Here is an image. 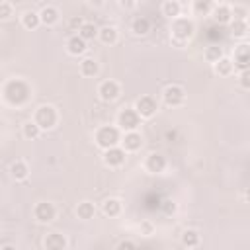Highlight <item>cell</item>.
I'll return each mask as SVG.
<instances>
[{"instance_id":"cell-1","label":"cell","mask_w":250,"mask_h":250,"mask_svg":"<svg viewBox=\"0 0 250 250\" xmlns=\"http://www.w3.org/2000/svg\"><path fill=\"white\" fill-rule=\"evenodd\" d=\"M33 94V88L29 82L21 80V78H12L8 80L4 86H2V98L10 104V105H16V107H21L29 102Z\"/></svg>"},{"instance_id":"cell-2","label":"cell","mask_w":250,"mask_h":250,"mask_svg":"<svg viewBox=\"0 0 250 250\" xmlns=\"http://www.w3.org/2000/svg\"><path fill=\"white\" fill-rule=\"evenodd\" d=\"M195 33V21L189 16H180L176 20H172L170 25V41L176 47H184Z\"/></svg>"},{"instance_id":"cell-3","label":"cell","mask_w":250,"mask_h":250,"mask_svg":"<svg viewBox=\"0 0 250 250\" xmlns=\"http://www.w3.org/2000/svg\"><path fill=\"white\" fill-rule=\"evenodd\" d=\"M121 131L115 127V125H102L94 131V143L98 148L102 150H107L111 146H119L121 143Z\"/></svg>"},{"instance_id":"cell-4","label":"cell","mask_w":250,"mask_h":250,"mask_svg":"<svg viewBox=\"0 0 250 250\" xmlns=\"http://www.w3.org/2000/svg\"><path fill=\"white\" fill-rule=\"evenodd\" d=\"M31 121H33L41 131H51V129H55L57 123H59V111H57L55 105L43 104V105H39V107L33 111Z\"/></svg>"},{"instance_id":"cell-5","label":"cell","mask_w":250,"mask_h":250,"mask_svg":"<svg viewBox=\"0 0 250 250\" xmlns=\"http://www.w3.org/2000/svg\"><path fill=\"white\" fill-rule=\"evenodd\" d=\"M141 121L143 119L137 115V111L133 107H121L117 111V117H115V127L121 133H131V131H139Z\"/></svg>"},{"instance_id":"cell-6","label":"cell","mask_w":250,"mask_h":250,"mask_svg":"<svg viewBox=\"0 0 250 250\" xmlns=\"http://www.w3.org/2000/svg\"><path fill=\"white\" fill-rule=\"evenodd\" d=\"M162 102L168 107H180L186 102V90L180 84H168L162 90Z\"/></svg>"},{"instance_id":"cell-7","label":"cell","mask_w":250,"mask_h":250,"mask_svg":"<svg viewBox=\"0 0 250 250\" xmlns=\"http://www.w3.org/2000/svg\"><path fill=\"white\" fill-rule=\"evenodd\" d=\"M133 109L137 111V115H139L141 119H150V117H154L156 111H158V102H156L154 96H141V98L135 100Z\"/></svg>"},{"instance_id":"cell-8","label":"cell","mask_w":250,"mask_h":250,"mask_svg":"<svg viewBox=\"0 0 250 250\" xmlns=\"http://www.w3.org/2000/svg\"><path fill=\"white\" fill-rule=\"evenodd\" d=\"M57 217V207L51 201H37L33 205V219L41 225H49L53 223Z\"/></svg>"},{"instance_id":"cell-9","label":"cell","mask_w":250,"mask_h":250,"mask_svg":"<svg viewBox=\"0 0 250 250\" xmlns=\"http://www.w3.org/2000/svg\"><path fill=\"white\" fill-rule=\"evenodd\" d=\"M119 94H121V86H119L117 80L107 78V80H102V82L98 84V96H100L102 102H107V104H109V102L117 100Z\"/></svg>"},{"instance_id":"cell-10","label":"cell","mask_w":250,"mask_h":250,"mask_svg":"<svg viewBox=\"0 0 250 250\" xmlns=\"http://www.w3.org/2000/svg\"><path fill=\"white\" fill-rule=\"evenodd\" d=\"M209 16L217 25H229L232 21V8L229 2H215Z\"/></svg>"},{"instance_id":"cell-11","label":"cell","mask_w":250,"mask_h":250,"mask_svg":"<svg viewBox=\"0 0 250 250\" xmlns=\"http://www.w3.org/2000/svg\"><path fill=\"white\" fill-rule=\"evenodd\" d=\"M102 160H104V164H105L107 168H113V170H115V168H121V166L125 164L127 154H125V150H123L121 146H111V148L104 150Z\"/></svg>"},{"instance_id":"cell-12","label":"cell","mask_w":250,"mask_h":250,"mask_svg":"<svg viewBox=\"0 0 250 250\" xmlns=\"http://www.w3.org/2000/svg\"><path fill=\"white\" fill-rule=\"evenodd\" d=\"M234 70L238 72H244L248 70V62H250V53H248V43H240L238 47H234V53H232V59H230Z\"/></svg>"},{"instance_id":"cell-13","label":"cell","mask_w":250,"mask_h":250,"mask_svg":"<svg viewBox=\"0 0 250 250\" xmlns=\"http://www.w3.org/2000/svg\"><path fill=\"white\" fill-rule=\"evenodd\" d=\"M43 248L45 250H66L68 248V240L62 232L59 230H51L43 236Z\"/></svg>"},{"instance_id":"cell-14","label":"cell","mask_w":250,"mask_h":250,"mask_svg":"<svg viewBox=\"0 0 250 250\" xmlns=\"http://www.w3.org/2000/svg\"><path fill=\"white\" fill-rule=\"evenodd\" d=\"M119 146L125 150V154H131V152H137L141 150L143 146V137L139 131H131V133H123L121 135V143Z\"/></svg>"},{"instance_id":"cell-15","label":"cell","mask_w":250,"mask_h":250,"mask_svg":"<svg viewBox=\"0 0 250 250\" xmlns=\"http://www.w3.org/2000/svg\"><path fill=\"white\" fill-rule=\"evenodd\" d=\"M143 166H145V170H146L148 174H160V172L166 170L168 162H166V158H164L160 152H150V154L145 158Z\"/></svg>"},{"instance_id":"cell-16","label":"cell","mask_w":250,"mask_h":250,"mask_svg":"<svg viewBox=\"0 0 250 250\" xmlns=\"http://www.w3.org/2000/svg\"><path fill=\"white\" fill-rule=\"evenodd\" d=\"M37 14H39V21H41V25H47V27L55 25V23L61 20V12H59V8L53 6V4H45V6H41V10H39Z\"/></svg>"},{"instance_id":"cell-17","label":"cell","mask_w":250,"mask_h":250,"mask_svg":"<svg viewBox=\"0 0 250 250\" xmlns=\"http://www.w3.org/2000/svg\"><path fill=\"white\" fill-rule=\"evenodd\" d=\"M64 47H66V53H68V55H72V57H80V55H84V53L88 51V43H86L78 33L68 35V39H66Z\"/></svg>"},{"instance_id":"cell-18","label":"cell","mask_w":250,"mask_h":250,"mask_svg":"<svg viewBox=\"0 0 250 250\" xmlns=\"http://www.w3.org/2000/svg\"><path fill=\"white\" fill-rule=\"evenodd\" d=\"M100 209H102V213H104L105 217L113 219V217H119V215H121L123 203H121V199H117V197H107V199L102 201Z\"/></svg>"},{"instance_id":"cell-19","label":"cell","mask_w":250,"mask_h":250,"mask_svg":"<svg viewBox=\"0 0 250 250\" xmlns=\"http://www.w3.org/2000/svg\"><path fill=\"white\" fill-rule=\"evenodd\" d=\"M78 72L84 76V78H94L98 76L100 72V62L92 57H84L80 62H78Z\"/></svg>"},{"instance_id":"cell-20","label":"cell","mask_w":250,"mask_h":250,"mask_svg":"<svg viewBox=\"0 0 250 250\" xmlns=\"http://www.w3.org/2000/svg\"><path fill=\"white\" fill-rule=\"evenodd\" d=\"M10 178L12 180H16V182H23V180H27V176H29V166H27V162L25 160H21V158H18V160H14L12 164H10Z\"/></svg>"},{"instance_id":"cell-21","label":"cell","mask_w":250,"mask_h":250,"mask_svg":"<svg viewBox=\"0 0 250 250\" xmlns=\"http://www.w3.org/2000/svg\"><path fill=\"white\" fill-rule=\"evenodd\" d=\"M96 39L104 45H115L117 39H119V33L113 25H104V27H98V37Z\"/></svg>"},{"instance_id":"cell-22","label":"cell","mask_w":250,"mask_h":250,"mask_svg":"<svg viewBox=\"0 0 250 250\" xmlns=\"http://www.w3.org/2000/svg\"><path fill=\"white\" fill-rule=\"evenodd\" d=\"M182 2H178V0H164L162 4H160V12H162V16H166V18H170V20H176V18H180L182 16Z\"/></svg>"},{"instance_id":"cell-23","label":"cell","mask_w":250,"mask_h":250,"mask_svg":"<svg viewBox=\"0 0 250 250\" xmlns=\"http://www.w3.org/2000/svg\"><path fill=\"white\" fill-rule=\"evenodd\" d=\"M180 242L184 248H199V242H201V236L195 229H186L180 236Z\"/></svg>"},{"instance_id":"cell-24","label":"cell","mask_w":250,"mask_h":250,"mask_svg":"<svg viewBox=\"0 0 250 250\" xmlns=\"http://www.w3.org/2000/svg\"><path fill=\"white\" fill-rule=\"evenodd\" d=\"M74 213H76L78 219H82V221H90V219L96 215V205H94L92 201L84 199V201H80V203L76 205Z\"/></svg>"},{"instance_id":"cell-25","label":"cell","mask_w":250,"mask_h":250,"mask_svg":"<svg viewBox=\"0 0 250 250\" xmlns=\"http://www.w3.org/2000/svg\"><path fill=\"white\" fill-rule=\"evenodd\" d=\"M131 31L135 33V35H146L148 31H150V20L146 18V16H137V18H133V21H131Z\"/></svg>"},{"instance_id":"cell-26","label":"cell","mask_w":250,"mask_h":250,"mask_svg":"<svg viewBox=\"0 0 250 250\" xmlns=\"http://www.w3.org/2000/svg\"><path fill=\"white\" fill-rule=\"evenodd\" d=\"M78 35L88 43V41H94L98 37V25L94 21H82V25L78 27Z\"/></svg>"},{"instance_id":"cell-27","label":"cell","mask_w":250,"mask_h":250,"mask_svg":"<svg viewBox=\"0 0 250 250\" xmlns=\"http://www.w3.org/2000/svg\"><path fill=\"white\" fill-rule=\"evenodd\" d=\"M20 20H21V25H23L25 29H35V27L41 25L39 14H37L35 10H25V12L20 16Z\"/></svg>"},{"instance_id":"cell-28","label":"cell","mask_w":250,"mask_h":250,"mask_svg":"<svg viewBox=\"0 0 250 250\" xmlns=\"http://www.w3.org/2000/svg\"><path fill=\"white\" fill-rule=\"evenodd\" d=\"M213 72L219 74V76H230L234 72V66H232V62H230L229 57H223V59H219L213 64Z\"/></svg>"},{"instance_id":"cell-29","label":"cell","mask_w":250,"mask_h":250,"mask_svg":"<svg viewBox=\"0 0 250 250\" xmlns=\"http://www.w3.org/2000/svg\"><path fill=\"white\" fill-rule=\"evenodd\" d=\"M213 4L215 2H211V0H193L191 12H193V16H209L213 10Z\"/></svg>"},{"instance_id":"cell-30","label":"cell","mask_w":250,"mask_h":250,"mask_svg":"<svg viewBox=\"0 0 250 250\" xmlns=\"http://www.w3.org/2000/svg\"><path fill=\"white\" fill-rule=\"evenodd\" d=\"M229 25H230V33L236 39H244L248 35V20H232Z\"/></svg>"},{"instance_id":"cell-31","label":"cell","mask_w":250,"mask_h":250,"mask_svg":"<svg viewBox=\"0 0 250 250\" xmlns=\"http://www.w3.org/2000/svg\"><path fill=\"white\" fill-rule=\"evenodd\" d=\"M203 57H205V61L207 62H211V64H215L219 59H223L225 55H223V49L217 45V43H211L209 47H205V51H203Z\"/></svg>"},{"instance_id":"cell-32","label":"cell","mask_w":250,"mask_h":250,"mask_svg":"<svg viewBox=\"0 0 250 250\" xmlns=\"http://www.w3.org/2000/svg\"><path fill=\"white\" fill-rule=\"evenodd\" d=\"M41 133H43V131H41V129H39L31 119H29V121H25V123L21 125V135H23L27 141H35V139H39V137H41Z\"/></svg>"},{"instance_id":"cell-33","label":"cell","mask_w":250,"mask_h":250,"mask_svg":"<svg viewBox=\"0 0 250 250\" xmlns=\"http://www.w3.org/2000/svg\"><path fill=\"white\" fill-rule=\"evenodd\" d=\"M232 20H248V8L244 4H230Z\"/></svg>"},{"instance_id":"cell-34","label":"cell","mask_w":250,"mask_h":250,"mask_svg":"<svg viewBox=\"0 0 250 250\" xmlns=\"http://www.w3.org/2000/svg\"><path fill=\"white\" fill-rule=\"evenodd\" d=\"M14 16V6L12 2H0V20H8Z\"/></svg>"},{"instance_id":"cell-35","label":"cell","mask_w":250,"mask_h":250,"mask_svg":"<svg viewBox=\"0 0 250 250\" xmlns=\"http://www.w3.org/2000/svg\"><path fill=\"white\" fill-rule=\"evenodd\" d=\"M160 209H162L166 215H172V213L176 211V203H174L172 199H164V201L160 203Z\"/></svg>"},{"instance_id":"cell-36","label":"cell","mask_w":250,"mask_h":250,"mask_svg":"<svg viewBox=\"0 0 250 250\" xmlns=\"http://www.w3.org/2000/svg\"><path fill=\"white\" fill-rule=\"evenodd\" d=\"M238 84H240V88H242V90H248V88H250L248 70H244V72H238Z\"/></svg>"},{"instance_id":"cell-37","label":"cell","mask_w":250,"mask_h":250,"mask_svg":"<svg viewBox=\"0 0 250 250\" xmlns=\"http://www.w3.org/2000/svg\"><path fill=\"white\" fill-rule=\"evenodd\" d=\"M119 250H135V244L131 240H125V242L119 244Z\"/></svg>"},{"instance_id":"cell-38","label":"cell","mask_w":250,"mask_h":250,"mask_svg":"<svg viewBox=\"0 0 250 250\" xmlns=\"http://www.w3.org/2000/svg\"><path fill=\"white\" fill-rule=\"evenodd\" d=\"M119 6H121V8H135V6H137V2H123V0H121V2H119Z\"/></svg>"},{"instance_id":"cell-39","label":"cell","mask_w":250,"mask_h":250,"mask_svg":"<svg viewBox=\"0 0 250 250\" xmlns=\"http://www.w3.org/2000/svg\"><path fill=\"white\" fill-rule=\"evenodd\" d=\"M143 230H145V234H150L152 232V225L150 223H143Z\"/></svg>"},{"instance_id":"cell-40","label":"cell","mask_w":250,"mask_h":250,"mask_svg":"<svg viewBox=\"0 0 250 250\" xmlns=\"http://www.w3.org/2000/svg\"><path fill=\"white\" fill-rule=\"evenodd\" d=\"M0 250H16V246L14 244H4V246H0Z\"/></svg>"},{"instance_id":"cell-41","label":"cell","mask_w":250,"mask_h":250,"mask_svg":"<svg viewBox=\"0 0 250 250\" xmlns=\"http://www.w3.org/2000/svg\"><path fill=\"white\" fill-rule=\"evenodd\" d=\"M184 250H197V248H184Z\"/></svg>"}]
</instances>
